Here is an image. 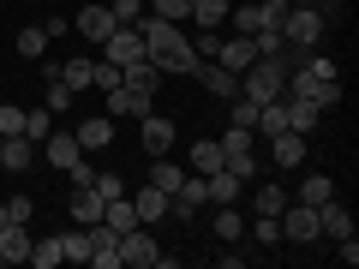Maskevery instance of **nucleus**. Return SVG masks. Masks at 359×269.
I'll list each match as a JSON object with an SVG mask.
<instances>
[{
	"label": "nucleus",
	"instance_id": "1",
	"mask_svg": "<svg viewBox=\"0 0 359 269\" xmlns=\"http://www.w3.org/2000/svg\"><path fill=\"white\" fill-rule=\"evenodd\" d=\"M138 36H144V60H156V72H192L198 66V48H192V36L180 25H168V18H156V13H144L138 18Z\"/></svg>",
	"mask_w": 359,
	"mask_h": 269
},
{
	"label": "nucleus",
	"instance_id": "2",
	"mask_svg": "<svg viewBox=\"0 0 359 269\" xmlns=\"http://www.w3.org/2000/svg\"><path fill=\"white\" fill-rule=\"evenodd\" d=\"M323 30H330V18L311 6V0H287V18H282V42L294 54H306V48H318L323 42Z\"/></svg>",
	"mask_w": 359,
	"mask_h": 269
},
{
	"label": "nucleus",
	"instance_id": "3",
	"mask_svg": "<svg viewBox=\"0 0 359 269\" xmlns=\"http://www.w3.org/2000/svg\"><path fill=\"white\" fill-rule=\"evenodd\" d=\"M240 96L245 102H276V96H287V66L282 60H252L240 72Z\"/></svg>",
	"mask_w": 359,
	"mask_h": 269
},
{
	"label": "nucleus",
	"instance_id": "4",
	"mask_svg": "<svg viewBox=\"0 0 359 269\" xmlns=\"http://www.w3.org/2000/svg\"><path fill=\"white\" fill-rule=\"evenodd\" d=\"M287 96H306L311 108H341V78H318L311 66H287Z\"/></svg>",
	"mask_w": 359,
	"mask_h": 269
},
{
	"label": "nucleus",
	"instance_id": "5",
	"mask_svg": "<svg viewBox=\"0 0 359 269\" xmlns=\"http://www.w3.org/2000/svg\"><path fill=\"white\" fill-rule=\"evenodd\" d=\"M156 257H162V245H156V233L144 228V221L120 233V263H132V269H156Z\"/></svg>",
	"mask_w": 359,
	"mask_h": 269
},
{
	"label": "nucleus",
	"instance_id": "6",
	"mask_svg": "<svg viewBox=\"0 0 359 269\" xmlns=\"http://www.w3.org/2000/svg\"><path fill=\"white\" fill-rule=\"evenodd\" d=\"M84 240H90V269H120V233L108 221H90Z\"/></svg>",
	"mask_w": 359,
	"mask_h": 269
},
{
	"label": "nucleus",
	"instance_id": "7",
	"mask_svg": "<svg viewBox=\"0 0 359 269\" xmlns=\"http://www.w3.org/2000/svg\"><path fill=\"white\" fill-rule=\"evenodd\" d=\"M174 138H180V132H174V120H168V114H156V108L138 120V144H144V156H168V150H174Z\"/></svg>",
	"mask_w": 359,
	"mask_h": 269
},
{
	"label": "nucleus",
	"instance_id": "8",
	"mask_svg": "<svg viewBox=\"0 0 359 269\" xmlns=\"http://www.w3.org/2000/svg\"><path fill=\"white\" fill-rule=\"evenodd\" d=\"M210 204V186H204V174H186L174 186V204H168V216H180V221H192L198 209Z\"/></svg>",
	"mask_w": 359,
	"mask_h": 269
},
{
	"label": "nucleus",
	"instance_id": "9",
	"mask_svg": "<svg viewBox=\"0 0 359 269\" xmlns=\"http://www.w3.org/2000/svg\"><path fill=\"white\" fill-rule=\"evenodd\" d=\"M192 78L210 90V96H222V102H233V96H240V72H228L222 60H198V66H192Z\"/></svg>",
	"mask_w": 359,
	"mask_h": 269
},
{
	"label": "nucleus",
	"instance_id": "10",
	"mask_svg": "<svg viewBox=\"0 0 359 269\" xmlns=\"http://www.w3.org/2000/svg\"><path fill=\"white\" fill-rule=\"evenodd\" d=\"M36 150H42V162H54V167H60V174H66V167H78V162H84V144H78L72 132H60V126H54L48 138L36 144Z\"/></svg>",
	"mask_w": 359,
	"mask_h": 269
},
{
	"label": "nucleus",
	"instance_id": "11",
	"mask_svg": "<svg viewBox=\"0 0 359 269\" xmlns=\"http://www.w3.org/2000/svg\"><path fill=\"white\" fill-rule=\"evenodd\" d=\"M282 240H294V245L318 240V209H311V204H294V198H287V209H282Z\"/></svg>",
	"mask_w": 359,
	"mask_h": 269
},
{
	"label": "nucleus",
	"instance_id": "12",
	"mask_svg": "<svg viewBox=\"0 0 359 269\" xmlns=\"http://www.w3.org/2000/svg\"><path fill=\"white\" fill-rule=\"evenodd\" d=\"M156 108V96H144V90H108V120H144Z\"/></svg>",
	"mask_w": 359,
	"mask_h": 269
},
{
	"label": "nucleus",
	"instance_id": "13",
	"mask_svg": "<svg viewBox=\"0 0 359 269\" xmlns=\"http://www.w3.org/2000/svg\"><path fill=\"white\" fill-rule=\"evenodd\" d=\"M72 30H78V36H84V42H96V48H102V42L114 36L120 25H114V13H108V6H84V13L72 18Z\"/></svg>",
	"mask_w": 359,
	"mask_h": 269
},
{
	"label": "nucleus",
	"instance_id": "14",
	"mask_svg": "<svg viewBox=\"0 0 359 269\" xmlns=\"http://www.w3.org/2000/svg\"><path fill=\"white\" fill-rule=\"evenodd\" d=\"M6 263H30V221H6L0 228V269Z\"/></svg>",
	"mask_w": 359,
	"mask_h": 269
},
{
	"label": "nucleus",
	"instance_id": "15",
	"mask_svg": "<svg viewBox=\"0 0 359 269\" xmlns=\"http://www.w3.org/2000/svg\"><path fill=\"white\" fill-rule=\"evenodd\" d=\"M102 48H108V60H114V66H132V60H144V36H138V25H120L114 36L102 42Z\"/></svg>",
	"mask_w": 359,
	"mask_h": 269
},
{
	"label": "nucleus",
	"instance_id": "16",
	"mask_svg": "<svg viewBox=\"0 0 359 269\" xmlns=\"http://www.w3.org/2000/svg\"><path fill=\"white\" fill-rule=\"evenodd\" d=\"M30 162H42V150H36V144L25 138V132H13V138L0 144V167H6V174H25Z\"/></svg>",
	"mask_w": 359,
	"mask_h": 269
},
{
	"label": "nucleus",
	"instance_id": "17",
	"mask_svg": "<svg viewBox=\"0 0 359 269\" xmlns=\"http://www.w3.org/2000/svg\"><path fill=\"white\" fill-rule=\"evenodd\" d=\"M72 138L84 144V156H96V150H108V144H114V120H108V114H90V120H78Z\"/></svg>",
	"mask_w": 359,
	"mask_h": 269
},
{
	"label": "nucleus",
	"instance_id": "18",
	"mask_svg": "<svg viewBox=\"0 0 359 269\" xmlns=\"http://www.w3.org/2000/svg\"><path fill=\"white\" fill-rule=\"evenodd\" d=\"M168 204H174V198H168L162 186H144V192H132V209H138V221H144V228L168 221Z\"/></svg>",
	"mask_w": 359,
	"mask_h": 269
},
{
	"label": "nucleus",
	"instance_id": "19",
	"mask_svg": "<svg viewBox=\"0 0 359 269\" xmlns=\"http://www.w3.org/2000/svg\"><path fill=\"white\" fill-rule=\"evenodd\" d=\"M269 162L276 167H299L306 162V132H276V138H269Z\"/></svg>",
	"mask_w": 359,
	"mask_h": 269
},
{
	"label": "nucleus",
	"instance_id": "20",
	"mask_svg": "<svg viewBox=\"0 0 359 269\" xmlns=\"http://www.w3.org/2000/svg\"><path fill=\"white\" fill-rule=\"evenodd\" d=\"M102 204L108 198L96 186H72V228H90V221H102Z\"/></svg>",
	"mask_w": 359,
	"mask_h": 269
},
{
	"label": "nucleus",
	"instance_id": "21",
	"mask_svg": "<svg viewBox=\"0 0 359 269\" xmlns=\"http://www.w3.org/2000/svg\"><path fill=\"white\" fill-rule=\"evenodd\" d=\"M216 60L228 66V72H245V66L257 60V48H252V36H222V48H216Z\"/></svg>",
	"mask_w": 359,
	"mask_h": 269
},
{
	"label": "nucleus",
	"instance_id": "22",
	"mask_svg": "<svg viewBox=\"0 0 359 269\" xmlns=\"http://www.w3.org/2000/svg\"><path fill=\"white\" fill-rule=\"evenodd\" d=\"M120 84H126V90H144V96H156L162 72H156V60H132V66H120Z\"/></svg>",
	"mask_w": 359,
	"mask_h": 269
},
{
	"label": "nucleus",
	"instance_id": "23",
	"mask_svg": "<svg viewBox=\"0 0 359 269\" xmlns=\"http://www.w3.org/2000/svg\"><path fill=\"white\" fill-rule=\"evenodd\" d=\"M222 167H228L222 144H216V138H198V144H192V174H204V179H210V174H222Z\"/></svg>",
	"mask_w": 359,
	"mask_h": 269
},
{
	"label": "nucleus",
	"instance_id": "24",
	"mask_svg": "<svg viewBox=\"0 0 359 269\" xmlns=\"http://www.w3.org/2000/svg\"><path fill=\"white\" fill-rule=\"evenodd\" d=\"M204 186H210V204H240V198H245V179H233L228 167H222V174H210Z\"/></svg>",
	"mask_w": 359,
	"mask_h": 269
},
{
	"label": "nucleus",
	"instance_id": "25",
	"mask_svg": "<svg viewBox=\"0 0 359 269\" xmlns=\"http://www.w3.org/2000/svg\"><path fill=\"white\" fill-rule=\"evenodd\" d=\"M330 198H335V179H330V174H306L294 204H311V209H318V204H330Z\"/></svg>",
	"mask_w": 359,
	"mask_h": 269
},
{
	"label": "nucleus",
	"instance_id": "26",
	"mask_svg": "<svg viewBox=\"0 0 359 269\" xmlns=\"http://www.w3.org/2000/svg\"><path fill=\"white\" fill-rule=\"evenodd\" d=\"M228 13H233L228 0H192V25L198 30H222V25H228Z\"/></svg>",
	"mask_w": 359,
	"mask_h": 269
},
{
	"label": "nucleus",
	"instance_id": "27",
	"mask_svg": "<svg viewBox=\"0 0 359 269\" xmlns=\"http://www.w3.org/2000/svg\"><path fill=\"white\" fill-rule=\"evenodd\" d=\"M102 221H108L114 233L138 228V209H132V198H126V192H120V198H108V204H102Z\"/></svg>",
	"mask_w": 359,
	"mask_h": 269
},
{
	"label": "nucleus",
	"instance_id": "28",
	"mask_svg": "<svg viewBox=\"0 0 359 269\" xmlns=\"http://www.w3.org/2000/svg\"><path fill=\"white\" fill-rule=\"evenodd\" d=\"M323 120V108H311L306 96H287V132H311Z\"/></svg>",
	"mask_w": 359,
	"mask_h": 269
},
{
	"label": "nucleus",
	"instance_id": "29",
	"mask_svg": "<svg viewBox=\"0 0 359 269\" xmlns=\"http://www.w3.org/2000/svg\"><path fill=\"white\" fill-rule=\"evenodd\" d=\"M180 179H186V167H180V162H168V156H150V186H162V192L174 198Z\"/></svg>",
	"mask_w": 359,
	"mask_h": 269
},
{
	"label": "nucleus",
	"instance_id": "30",
	"mask_svg": "<svg viewBox=\"0 0 359 269\" xmlns=\"http://www.w3.org/2000/svg\"><path fill=\"white\" fill-rule=\"evenodd\" d=\"M90 78H96V60H60V84L72 90V96L90 90Z\"/></svg>",
	"mask_w": 359,
	"mask_h": 269
},
{
	"label": "nucleus",
	"instance_id": "31",
	"mask_svg": "<svg viewBox=\"0 0 359 269\" xmlns=\"http://www.w3.org/2000/svg\"><path fill=\"white\" fill-rule=\"evenodd\" d=\"M240 233H245V216H240L233 204H222V209H216V240H222V245H233Z\"/></svg>",
	"mask_w": 359,
	"mask_h": 269
},
{
	"label": "nucleus",
	"instance_id": "32",
	"mask_svg": "<svg viewBox=\"0 0 359 269\" xmlns=\"http://www.w3.org/2000/svg\"><path fill=\"white\" fill-rule=\"evenodd\" d=\"M282 209H287V192H282V186H257L252 216H282Z\"/></svg>",
	"mask_w": 359,
	"mask_h": 269
},
{
	"label": "nucleus",
	"instance_id": "33",
	"mask_svg": "<svg viewBox=\"0 0 359 269\" xmlns=\"http://www.w3.org/2000/svg\"><path fill=\"white\" fill-rule=\"evenodd\" d=\"M30 263L36 269H60L66 257H60V233H54V240H30Z\"/></svg>",
	"mask_w": 359,
	"mask_h": 269
},
{
	"label": "nucleus",
	"instance_id": "34",
	"mask_svg": "<svg viewBox=\"0 0 359 269\" xmlns=\"http://www.w3.org/2000/svg\"><path fill=\"white\" fill-rule=\"evenodd\" d=\"M60 257H66V263H90V240H84V228H66V233H60Z\"/></svg>",
	"mask_w": 359,
	"mask_h": 269
},
{
	"label": "nucleus",
	"instance_id": "35",
	"mask_svg": "<svg viewBox=\"0 0 359 269\" xmlns=\"http://www.w3.org/2000/svg\"><path fill=\"white\" fill-rule=\"evenodd\" d=\"M18 54H25V60H42V54H48V30H42V25L18 30Z\"/></svg>",
	"mask_w": 359,
	"mask_h": 269
},
{
	"label": "nucleus",
	"instance_id": "36",
	"mask_svg": "<svg viewBox=\"0 0 359 269\" xmlns=\"http://www.w3.org/2000/svg\"><path fill=\"white\" fill-rule=\"evenodd\" d=\"M48 132H54V114H48V108H25V138L42 144Z\"/></svg>",
	"mask_w": 359,
	"mask_h": 269
},
{
	"label": "nucleus",
	"instance_id": "37",
	"mask_svg": "<svg viewBox=\"0 0 359 269\" xmlns=\"http://www.w3.org/2000/svg\"><path fill=\"white\" fill-rule=\"evenodd\" d=\"M216 144H222V156H252V126H228Z\"/></svg>",
	"mask_w": 359,
	"mask_h": 269
},
{
	"label": "nucleus",
	"instance_id": "38",
	"mask_svg": "<svg viewBox=\"0 0 359 269\" xmlns=\"http://www.w3.org/2000/svg\"><path fill=\"white\" fill-rule=\"evenodd\" d=\"M144 6H156V18H168V25H186L192 18V0H144Z\"/></svg>",
	"mask_w": 359,
	"mask_h": 269
},
{
	"label": "nucleus",
	"instance_id": "39",
	"mask_svg": "<svg viewBox=\"0 0 359 269\" xmlns=\"http://www.w3.org/2000/svg\"><path fill=\"white\" fill-rule=\"evenodd\" d=\"M30 209H36V198H6V204H0V228H6V221H30Z\"/></svg>",
	"mask_w": 359,
	"mask_h": 269
},
{
	"label": "nucleus",
	"instance_id": "40",
	"mask_svg": "<svg viewBox=\"0 0 359 269\" xmlns=\"http://www.w3.org/2000/svg\"><path fill=\"white\" fill-rule=\"evenodd\" d=\"M108 13H114V25H138V18H144V0H114Z\"/></svg>",
	"mask_w": 359,
	"mask_h": 269
},
{
	"label": "nucleus",
	"instance_id": "41",
	"mask_svg": "<svg viewBox=\"0 0 359 269\" xmlns=\"http://www.w3.org/2000/svg\"><path fill=\"white\" fill-rule=\"evenodd\" d=\"M257 245H282V216H257Z\"/></svg>",
	"mask_w": 359,
	"mask_h": 269
},
{
	"label": "nucleus",
	"instance_id": "42",
	"mask_svg": "<svg viewBox=\"0 0 359 269\" xmlns=\"http://www.w3.org/2000/svg\"><path fill=\"white\" fill-rule=\"evenodd\" d=\"M66 108H72V90H66V84H60V78H54V84H48V114H54V120H60V114H66Z\"/></svg>",
	"mask_w": 359,
	"mask_h": 269
},
{
	"label": "nucleus",
	"instance_id": "43",
	"mask_svg": "<svg viewBox=\"0 0 359 269\" xmlns=\"http://www.w3.org/2000/svg\"><path fill=\"white\" fill-rule=\"evenodd\" d=\"M90 84L102 90V96H108V90H120V66H114V60H102V66H96V78H90Z\"/></svg>",
	"mask_w": 359,
	"mask_h": 269
},
{
	"label": "nucleus",
	"instance_id": "44",
	"mask_svg": "<svg viewBox=\"0 0 359 269\" xmlns=\"http://www.w3.org/2000/svg\"><path fill=\"white\" fill-rule=\"evenodd\" d=\"M192 48H198V60H216V48H222V30H198V42H192Z\"/></svg>",
	"mask_w": 359,
	"mask_h": 269
},
{
	"label": "nucleus",
	"instance_id": "45",
	"mask_svg": "<svg viewBox=\"0 0 359 269\" xmlns=\"http://www.w3.org/2000/svg\"><path fill=\"white\" fill-rule=\"evenodd\" d=\"M228 174H233V179H245V186H252V174H257V156H228Z\"/></svg>",
	"mask_w": 359,
	"mask_h": 269
},
{
	"label": "nucleus",
	"instance_id": "46",
	"mask_svg": "<svg viewBox=\"0 0 359 269\" xmlns=\"http://www.w3.org/2000/svg\"><path fill=\"white\" fill-rule=\"evenodd\" d=\"M228 114H233V126H252V120H257V102H245V96H233V108H228Z\"/></svg>",
	"mask_w": 359,
	"mask_h": 269
},
{
	"label": "nucleus",
	"instance_id": "47",
	"mask_svg": "<svg viewBox=\"0 0 359 269\" xmlns=\"http://www.w3.org/2000/svg\"><path fill=\"white\" fill-rule=\"evenodd\" d=\"M96 192H102V198H120V192H126V186H120V174H114V167H108V174H96Z\"/></svg>",
	"mask_w": 359,
	"mask_h": 269
},
{
	"label": "nucleus",
	"instance_id": "48",
	"mask_svg": "<svg viewBox=\"0 0 359 269\" xmlns=\"http://www.w3.org/2000/svg\"><path fill=\"white\" fill-rule=\"evenodd\" d=\"M0 144H6V138H0Z\"/></svg>",
	"mask_w": 359,
	"mask_h": 269
}]
</instances>
